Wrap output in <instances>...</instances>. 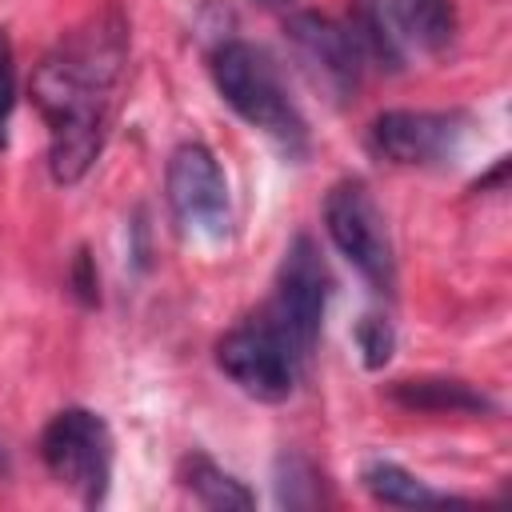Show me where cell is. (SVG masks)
I'll use <instances>...</instances> for the list:
<instances>
[{"label": "cell", "mask_w": 512, "mask_h": 512, "mask_svg": "<svg viewBox=\"0 0 512 512\" xmlns=\"http://www.w3.org/2000/svg\"><path fill=\"white\" fill-rule=\"evenodd\" d=\"M392 400L416 412H488L492 404L464 380H400Z\"/></svg>", "instance_id": "12"}, {"label": "cell", "mask_w": 512, "mask_h": 512, "mask_svg": "<svg viewBox=\"0 0 512 512\" xmlns=\"http://www.w3.org/2000/svg\"><path fill=\"white\" fill-rule=\"evenodd\" d=\"M256 4H264V8H284V4H292V0H256Z\"/></svg>", "instance_id": "17"}, {"label": "cell", "mask_w": 512, "mask_h": 512, "mask_svg": "<svg viewBox=\"0 0 512 512\" xmlns=\"http://www.w3.org/2000/svg\"><path fill=\"white\" fill-rule=\"evenodd\" d=\"M16 108V56H12V40L0 28V148L8 144V120Z\"/></svg>", "instance_id": "16"}, {"label": "cell", "mask_w": 512, "mask_h": 512, "mask_svg": "<svg viewBox=\"0 0 512 512\" xmlns=\"http://www.w3.org/2000/svg\"><path fill=\"white\" fill-rule=\"evenodd\" d=\"M364 488L372 492V500L380 504H396V508H432V504H464L460 496H448V492H436L428 488L424 480H416L408 468L392 464V460H376L364 468Z\"/></svg>", "instance_id": "11"}, {"label": "cell", "mask_w": 512, "mask_h": 512, "mask_svg": "<svg viewBox=\"0 0 512 512\" xmlns=\"http://www.w3.org/2000/svg\"><path fill=\"white\" fill-rule=\"evenodd\" d=\"M276 496H280V504H288V508H312V504H320L324 492H320L316 468H312L308 460H300V456H280V468H276Z\"/></svg>", "instance_id": "14"}, {"label": "cell", "mask_w": 512, "mask_h": 512, "mask_svg": "<svg viewBox=\"0 0 512 512\" xmlns=\"http://www.w3.org/2000/svg\"><path fill=\"white\" fill-rule=\"evenodd\" d=\"M324 228L340 256L376 288L392 292L396 280V256H392V236L384 224V212L376 208L372 192L360 180H344L328 192L324 200Z\"/></svg>", "instance_id": "5"}, {"label": "cell", "mask_w": 512, "mask_h": 512, "mask_svg": "<svg viewBox=\"0 0 512 512\" xmlns=\"http://www.w3.org/2000/svg\"><path fill=\"white\" fill-rule=\"evenodd\" d=\"M324 304H328V268L308 236H296L292 248L284 252V264L276 272V292L264 312V320L288 340L300 364L312 360V348L320 340L324 324Z\"/></svg>", "instance_id": "4"}, {"label": "cell", "mask_w": 512, "mask_h": 512, "mask_svg": "<svg viewBox=\"0 0 512 512\" xmlns=\"http://www.w3.org/2000/svg\"><path fill=\"white\" fill-rule=\"evenodd\" d=\"M168 204L188 232L220 240L232 224L228 180L204 144H180L168 160Z\"/></svg>", "instance_id": "7"}, {"label": "cell", "mask_w": 512, "mask_h": 512, "mask_svg": "<svg viewBox=\"0 0 512 512\" xmlns=\"http://www.w3.org/2000/svg\"><path fill=\"white\" fill-rule=\"evenodd\" d=\"M44 468L72 488L88 508L104 504L112 480V432L88 408H64L48 420L40 436Z\"/></svg>", "instance_id": "3"}, {"label": "cell", "mask_w": 512, "mask_h": 512, "mask_svg": "<svg viewBox=\"0 0 512 512\" xmlns=\"http://www.w3.org/2000/svg\"><path fill=\"white\" fill-rule=\"evenodd\" d=\"M288 40L300 56V64L316 76V84H324L336 96L356 92L360 84V40L352 28L324 20V16H292L288 20Z\"/></svg>", "instance_id": "9"}, {"label": "cell", "mask_w": 512, "mask_h": 512, "mask_svg": "<svg viewBox=\"0 0 512 512\" xmlns=\"http://www.w3.org/2000/svg\"><path fill=\"white\" fill-rule=\"evenodd\" d=\"M188 488L204 508H252L256 504V496L236 476H228L220 464H212L204 456H196L188 464Z\"/></svg>", "instance_id": "13"}, {"label": "cell", "mask_w": 512, "mask_h": 512, "mask_svg": "<svg viewBox=\"0 0 512 512\" xmlns=\"http://www.w3.org/2000/svg\"><path fill=\"white\" fill-rule=\"evenodd\" d=\"M388 16L400 36L424 52H440L456 32L452 0H388Z\"/></svg>", "instance_id": "10"}, {"label": "cell", "mask_w": 512, "mask_h": 512, "mask_svg": "<svg viewBox=\"0 0 512 512\" xmlns=\"http://www.w3.org/2000/svg\"><path fill=\"white\" fill-rule=\"evenodd\" d=\"M124 72V28L92 20L76 28L36 68V104L48 120V168L56 184H76L104 148L112 92Z\"/></svg>", "instance_id": "1"}, {"label": "cell", "mask_w": 512, "mask_h": 512, "mask_svg": "<svg viewBox=\"0 0 512 512\" xmlns=\"http://www.w3.org/2000/svg\"><path fill=\"white\" fill-rule=\"evenodd\" d=\"M464 120L456 112L396 108L372 124V148L392 164H444L460 152Z\"/></svg>", "instance_id": "8"}, {"label": "cell", "mask_w": 512, "mask_h": 512, "mask_svg": "<svg viewBox=\"0 0 512 512\" xmlns=\"http://www.w3.org/2000/svg\"><path fill=\"white\" fill-rule=\"evenodd\" d=\"M216 364L244 396L264 400V404L288 400V392L296 388V372L304 368L296 352L288 348V340L264 316L236 324L216 344Z\"/></svg>", "instance_id": "6"}, {"label": "cell", "mask_w": 512, "mask_h": 512, "mask_svg": "<svg viewBox=\"0 0 512 512\" xmlns=\"http://www.w3.org/2000/svg\"><path fill=\"white\" fill-rule=\"evenodd\" d=\"M212 80H216L220 96L248 124H256L260 132H268L288 152H300L304 148V136H308L304 132V116L288 100L284 80H280V72L268 60L264 48H256L248 40H228L212 56Z\"/></svg>", "instance_id": "2"}, {"label": "cell", "mask_w": 512, "mask_h": 512, "mask_svg": "<svg viewBox=\"0 0 512 512\" xmlns=\"http://www.w3.org/2000/svg\"><path fill=\"white\" fill-rule=\"evenodd\" d=\"M356 340H360V352H364L368 368L388 364V356H392V324L384 316H364L360 328H356Z\"/></svg>", "instance_id": "15"}]
</instances>
